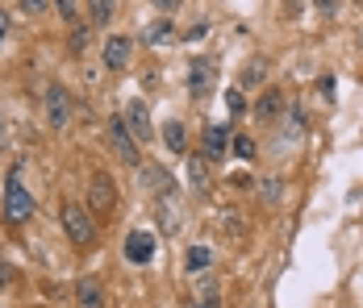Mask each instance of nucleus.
I'll return each instance as SVG.
<instances>
[{"label": "nucleus", "mask_w": 363, "mask_h": 308, "mask_svg": "<svg viewBox=\"0 0 363 308\" xmlns=\"http://www.w3.org/2000/svg\"><path fill=\"white\" fill-rule=\"evenodd\" d=\"M34 208H38L34 192L21 183V171L13 167V171H9V183H4V200H0L4 221H9V225H26V221L34 217Z\"/></svg>", "instance_id": "f257e3e1"}, {"label": "nucleus", "mask_w": 363, "mask_h": 308, "mask_svg": "<svg viewBox=\"0 0 363 308\" xmlns=\"http://www.w3.org/2000/svg\"><path fill=\"white\" fill-rule=\"evenodd\" d=\"M59 225H63L67 241L79 246V250H88L92 238H96V221H92V212H88L84 205H75V200H67V205L59 208Z\"/></svg>", "instance_id": "f03ea898"}, {"label": "nucleus", "mask_w": 363, "mask_h": 308, "mask_svg": "<svg viewBox=\"0 0 363 308\" xmlns=\"http://www.w3.org/2000/svg\"><path fill=\"white\" fill-rule=\"evenodd\" d=\"M46 121H50V130H67L72 125V92L63 84L46 88Z\"/></svg>", "instance_id": "7ed1b4c3"}, {"label": "nucleus", "mask_w": 363, "mask_h": 308, "mask_svg": "<svg viewBox=\"0 0 363 308\" xmlns=\"http://www.w3.org/2000/svg\"><path fill=\"white\" fill-rule=\"evenodd\" d=\"M113 208H117V188H113V179L109 175H92V179H88V212L109 217Z\"/></svg>", "instance_id": "20e7f679"}, {"label": "nucleus", "mask_w": 363, "mask_h": 308, "mask_svg": "<svg viewBox=\"0 0 363 308\" xmlns=\"http://www.w3.org/2000/svg\"><path fill=\"white\" fill-rule=\"evenodd\" d=\"M121 121H125V130L134 134V142L143 146V142H150L155 137V125H150V108H146V101H134L125 104V113H121Z\"/></svg>", "instance_id": "39448f33"}, {"label": "nucleus", "mask_w": 363, "mask_h": 308, "mask_svg": "<svg viewBox=\"0 0 363 308\" xmlns=\"http://www.w3.org/2000/svg\"><path fill=\"white\" fill-rule=\"evenodd\" d=\"M109 142H113V150H117V159H121L125 167H138V142H134V134L125 130L121 117L109 121Z\"/></svg>", "instance_id": "423d86ee"}, {"label": "nucleus", "mask_w": 363, "mask_h": 308, "mask_svg": "<svg viewBox=\"0 0 363 308\" xmlns=\"http://www.w3.org/2000/svg\"><path fill=\"white\" fill-rule=\"evenodd\" d=\"M130 55H134V42H130L125 34H109V38H105V50H101V59H105V67H109V71L130 67Z\"/></svg>", "instance_id": "0eeeda50"}, {"label": "nucleus", "mask_w": 363, "mask_h": 308, "mask_svg": "<svg viewBox=\"0 0 363 308\" xmlns=\"http://www.w3.org/2000/svg\"><path fill=\"white\" fill-rule=\"evenodd\" d=\"M213 88V63L209 59H192L188 63V92L192 96H205Z\"/></svg>", "instance_id": "6e6552de"}, {"label": "nucleus", "mask_w": 363, "mask_h": 308, "mask_svg": "<svg viewBox=\"0 0 363 308\" xmlns=\"http://www.w3.org/2000/svg\"><path fill=\"white\" fill-rule=\"evenodd\" d=\"M280 113H284V92L280 88H263L259 101H255V117L259 121H276Z\"/></svg>", "instance_id": "1a4fd4ad"}, {"label": "nucleus", "mask_w": 363, "mask_h": 308, "mask_svg": "<svg viewBox=\"0 0 363 308\" xmlns=\"http://www.w3.org/2000/svg\"><path fill=\"white\" fill-rule=\"evenodd\" d=\"M125 258H130V263H138V267L150 263V258H155V238L143 234V229H134V234L125 238Z\"/></svg>", "instance_id": "9d476101"}, {"label": "nucleus", "mask_w": 363, "mask_h": 308, "mask_svg": "<svg viewBox=\"0 0 363 308\" xmlns=\"http://www.w3.org/2000/svg\"><path fill=\"white\" fill-rule=\"evenodd\" d=\"M75 300H79V308H101L105 304V292H101L96 279H79L75 283Z\"/></svg>", "instance_id": "9b49d317"}, {"label": "nucleus", "mask_w": 363, "mask_h": 308, "mask_svg": "<svg viewBox=\"0 0 363 308\" xmlns=\"http://www.w3.org/2000/svg\"><path fill=\"white\" fill-rule=\"evenodd\" d=\"M225 146H230V130H225V125H209V130H205V154H209V159H221Z\"/></svg>", "instance_id": "f8f14e48"}, {"label": "nucleus", "mask_w": 363, "mask_h": 308, "mask_svg": "<svg viewBox=\"0 0 363 308\" xmlns=\"http://www.w3.org/2000/svg\"><path fill=\"white\" fill-rule=\"evenodd\" d=\"M209 263H213V254H209V246H188V254H184V271H192V275H205V271H209Z\"/></svg>", "instance_id": "ddd939ff"}, {"label": "nucleus", "mask_w": 363, "mask_h": 308, "mask_svg": "<svg viewBox=\"0 0 363 308\" xmlns=\"http://www.w3.org/2000/svg\"><path fill=\"white\" fill-rule=\"evenodd\" d=\"M88 13H92L96 25H109L113 13H117V0H88Z\"/></svg>", "instance_id": "4468645a"}, {"label": "nucleus", "mask_w": 363, "mask_h": 308, "mask_svg": "<svg viewBox=\"0 0 363 308\" xmlns=\"http://www.w3.org/2000/svg\"><path fill=\"white\" fill-rule=\"evenodd\" d=\"M163 142H167V150H176V154H184V150H188V137H184V125H180V121H167Z\"/></svg>", "instance_id": "2eb2a0df"}, {"label": "nucleus", "mask_w": 363, "mask_h": 308, "mask_svg": "<svg viewBox=\"0 0 363 308\" xmlns=\"http://www.w3.org/2000/svg\"><path fill=\"white\" fill-rule=\"evenodd\" d=\"M172 34H176L172 21H155V25L146 30V42H150V46H163V42H172Z\"/></svg>", "instance_id": "dca6fc26"}, {"label": "nucleus", "mask_w": 363, "mask_h": 308, "mask_svg": "<svg viewBox=\"0 0 363 308\" xmlns=\"http://www.w3.org/2000/svg\"><path fill=\"white\" fill-rule=\"evenodd\" d=\"M225 108H230V117H242L247 113V96L242 92H225Z\"/></svg>", "instance_id": "f3484780"}, {"label": "nucleus", "mask_w": 363, "mask_h": 308, "mask_svg": "<svg viewBox=\"0 0 363 308\" xmlns=\"http://www.w3.org/2000/svg\"><path fill=\"white\" fill-rule=\"evenodd\" d=\"M188 179H192V188H205V179H209V175H205V163H201V159H192V163H188Z\"/></svg>", "instance_id": "a211bd4d"}, {"label": "nucleus", "mask_w": 363, "mask_h": 308, "mask_svg": "<svg viewBox=\"0 0 363 308\" xmlns=\"http://www.w3.org/2000/svg\"><path fill=\"white\" fill-rule=\"evenodd\" d=\"M55 8H59V17H63V21H75V13H79V0H55Z\"/></svg>", "instance_id": "6ab92c4d"}, {"label": "nucleus", "mask_w": 363, "mask_h": 308, "mask_svg": "<svg viewBox=\"0 0 363 308\" xmlns=\"http://www.w3.org/2000/svg\"><path fill=\"white\" fill-rule=\"evenodd\" d=\"M234 154H238V159H251L255 142H251V137H234Z\"/></svg>", "instance_id": "aec40b11"}, {"label": "nucleus", "mask_w": 363, "mask_h": 308, "mask_svg": "<svg viewBox=\"0 0 363 308\" xmlns=\"http://www.w3.org/2000/svg\"><path fill=\"white\" fill-rule=\"evenodd\" d=\"M17 8L30 13V17H38V13H46V0H17Z\"/></svg>", "instance_id": "412c9836"}, {"label": "nucleus", "mask_w": 363, "mask_h": 308, "mask_svg": "<svg viewBox=\"0 0 363 308\" xmlns=\"http://www.w3.org/2000/svg\"><path fill=\"white\" fill-rule=\"evenodd\" d=\"M84 42H88V30L79 25V30H75V38H72V50H84Z\"/></svg>", "instance_id": "4be33fe9"}, {"label": "nucleus", "mask_w": 363, "mask_h": 308, "mask_svg": "<svg viewBox=\"0 0 363 308\" xmlns=\"http://www.w3.org/2000/svg\"><path fill=\"white\" fill-rule=\"evenodd\" d=\"M259 75H263V63H259V59H255L251 67H247V84H255V79H259Z\"/></svg>", "instance_id": "5701e85b"}, {"label": "nucleus", "mask_w": 363, "mask_h": 308, "mask_svg": "<svg viewBox=\"0 0 363 308\" xmlns=\"http://www.w3.org/2000/svg\"><path fill=\"white\" fill-rule=\"evenodd\" d=\"M13 283V271H9V263H0V287H9Z\"/></svg>", "instance_id": "b1692460"}, {"label": "nucleus", "mask_w": 363, "mask_h": 308, "mask_svg": "<svg viewBox=\"0 0 363 308\" xmlns=\"http://www.w3.org/2000/svg\"><path fill=\"white\" fill-rule=\"evenodd\" d=\"M176 4H180V0H155V8H159V13H172Z\"/></svg>", "instance_id": "393cba45"}, {"label": "nucleus", "mask_w": 363, "mask_h": 308, "mask_svg": "<svg viewBox=\"0 0 363 308\" xmlns=\"http://www.w3.org/2000/svg\"><path fill=\"white\" fill-rule=\"evenodd\" d=\"M192 308H221V304H218V296H205V300H196Z\"/></svg>", "instance_id": "a878e982"}, {"label": "nucleus", "mask_w": 363, "mask_h": 308, "mask_svg": "<svg viewBox=\"0 0 363 308\" xmlns=\"http://www.w3.org/2000/svg\"><path fill=\"white\" fill-rule=\"evenodd\" d=\"M4 34H9V17L0 13V42H4Z\"/></svg>", "instance_id": "bb28decb"}, {"label": "nucleus", "mask_w": 363, "mask_h": 308, "mask_svg": "<svg viewBox=\"0 0 363 308\" xmlns=\"http://www.w3.org/2000/svg\"><path fill=\"white\" fill-rule=\"evenodd\" d=\"M318 8H322V13H330V8H334V0H318Z\"/></svg>", "instance_id": "cd10ccee"}]
</instances>
